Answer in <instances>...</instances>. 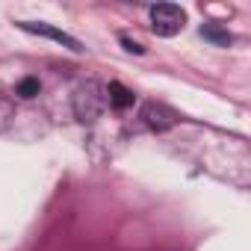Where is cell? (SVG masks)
Segmentation results:
<instances>
[{
	"instance_id": "obj_2",
	"label": "cell",
	"mask_w": 251,
	"mask_h": 251,
	"mask_svg": "<svg viewBox=\"0 0 251 251\" xmlns=\"http://www.w3.org/2000/svg\"><path fill=\"white\" fill-rule=\"evenodd\" d=\"M103 103H106V89H100L98 83H86V86L77 89L74 109H77L80 121H92V118H98L100 109H103Z\"/></svg>"
},
{
	"instance_id": "obj_1",
	"label": "cell",
	"mask_w": 251,
	"mask_h": 251,
	"mask_svg": "<svg viewBox=\"0 0 251 251\" xmlns=\"http://www.w3.org/2000/svg\"><path fill=\"white\" fill-rule=\"evenodd\" d=\"M183 24H186V12L180 6H175V3H157V6H151V30L157 36L172 39V36H177L183 30Z\"/></svg>"
},
{
	"instance_id": "obj_8",
	"label": "cell",
	"mask_w": 251,
	"mask_h": 251,
	"mask_svg": "<svg viewBox=\"0 0 251 251\" xmlns=\"http://www.w3.org/2000/svg\"><path fill=\"white\" fill-rule=\"evenodd\" d=\"M121 42H124V48L133 50V53H145V48H142V45H136V42H130V39H121Z\"/></svg>"
},
{
	"instance_id": "obj_3",
	"label": "cell",
	"mask_w": 251,
	"mask_h": 251,
	"mask_svg": "<svg viewBox=\"0 0 251 251\" xmlns=\"http://www.w3.org/2000/svg\"><path fill=\"white\" fill-rule=\"evenodd\" d=\"M24 33H33V36H45V39H53V42H59L62 48H68V50H74V53H80L83 50V45L74 39V36H68V33H62V30H56V27H50V24H36V21H21L18 24Z\"/></svg>"
},
{
	"instance_id": "obj_7",
	"label": "cell",
	"mask_w": 251,
	"mask_h": 251,
	"mask_svg": "<svg viewBox=\"0 0 251 251\" xmlns=\"http://www.w3.org/2000/svg\"><path fill=\"white\" fill-rule=\"evenodd\" d=\"M201 36H207V39H213V42H219V45H227V42H230L227 33H219V30H213V27H201Z\"/></svg>"
},
{
	"instance_id": "obj_6",
	"label": "cell",
	"mask_w": 251,
	"mask_h": 251,
	"mask_svg": "<svg viewBox=\"0 0 251 251\" xmlns=\"http://www.w3.org/2000/svg\"><path fill=\"white\" fill-rule=\"evenodd\" d=\"M39 89H42V86H39V80H36V77H27V80H21V83H18V89H15V92H18L21 98H36V95H39Z\"/></svg>"
},
{
	"instance_id": "obj_5",
	"label": "cell",
	"mask_w": 251,
	"mask_h": 251,
	"mask_svg": "<svg viewBox=\"0 0 251 251\" xmlns=\"http://www.w3.org/2000/svg\"><path fill=\"white\" fill-rule=\"evenodd\" d=\"M106 103L115 106V109H127V106L133 103V92L124 89L121 83H109V86H106Z\"/></svg>"
},
{
	"instance_id": "obj_4",
	"label": "cell",
	"mask_w": 251,
	"mask_h": 251,
	"mask_svg": "<svg viewBox=\"0 0 251 251\" xmlns=\"http://www.w3.org/2000/svg\"><path fill=\"white\" fill-rule=\"evenodd\" d=\"M142 118H145L148 127H154V130H166V127H172V124L177 121V115L169 106H163V103H148L142 109Z\"/></svg>"
}]
</instances>
